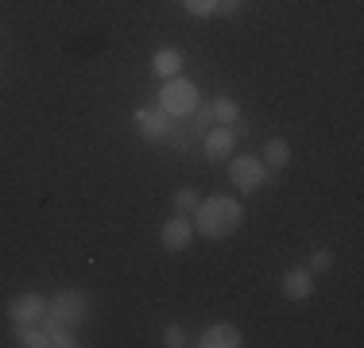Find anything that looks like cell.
Segmentation results:
<instances>
[{
    "label": "cell",
    "instance_id": "obj_22",
    "mask_svg": "<svg viewBox=\"0 0 364 348\" xmlns=\"http://www.w3.org/2000/svg\"><path fill=\"white\" fill-rule=\"evenodd\" d=\"M0 66H4V62H0Z\"/></svg>",
    "mask_w": 364,
    "mask_h": 348
},
{
    "label": "cell",
    "instance_id": "obj_10",
    "mask_svg": "<svg viewBox=\"0 0 364 348\" xmlns=\"http://www.w3.org/2000/svg\"><path fill=\"white\" fill-rule=\"evenodd\" d=\"M194 344H202V348H240L245 344V333H240L232 321H218V325H210Z\"/></svg>",
    "mask_w": 364,
    "mask_h": 348
},
{
    "label": "cell",
    "instance_id": "obj_16",
    "mask_svg": "<svg viewBox=\"0 0 364 348\" xmlns=\"http://www.w3.org/2000/svg\"><path fill=\"white\" fill-rule=\"evenodd\" d=\"M333 263H337V256L329 248H314V251H310V259H306V271L310 275H326Z\"/></svg>",
    "mask_w": 364,
    "mask_h": 348
},
{
    "label": "cell",
    "instance_id": "obj_9",
    "mask_svg": "<svg viewBox=\"0 0 364 348\" xmlns=\"http://www.w3.org/2000/svg\"><path fill=\"white\" fill-rule=\"evenodd\" d=\"M159 143H167L171 151H178V155H186L194 143H202V132L194 128V120L190 116H182V120H171V128H167V136L159 139Z\"/></svg>",
    "mask_w": 364,
    "mask_h": 348
},
{
    "label": "cell",
    "instance_id": "obj_14",
    "mask_svg": "<svg viewBox=\"0 0 364 348\" xmlns=\"http://www.w3.org/2000/svg\"><path fill=\"white\" fill-rule=\"evenodd\" d=\"M213 120H218V124H232V128H237L240 124V101L237 97H218V101H213Z\"/></svg>",
    "mask_w": 364,
    "mask_h": 348
},
{
    "label": "cell",
    "instance_id": "obj_21",
    "mask_svg": "<svg viewBox=\"0 0 364 348\" xmlns=\"http://www.w3.org/2000/svg\"><path fill=\"white\" fill-rule=\"evenodd\" d=\"M245 0H218V16H237Z\"/></svg>",
    "mask_w": 364,
    "mask_h": 348
},
{
    "label": "cell",
    "instance_id": "obj_2",
    "mask_svg": "<svg viewBox=\"0 0 364 348\" xmlns=\"http://www.w3.org/2000/svg\"><path fill=\"white\" fill-rule=\"evenodd\" d=\"M93 302L85 290H58L55 298H47V313H43L39 325L50 329V325H66V329H77L85 317H90Z\"/></svg>",
    "mask_w": 364,
    "mask_h": 348
},
{
    "label": "cell",
    "instance_id": "obj_11",
    "mask_svg": "<svg viewBox=\"0 0 364 348\" xmlns=\"http://www.w3.org/2000/svg\"><path fill=\"white\" fill-rule=\"evenodd\" d=\"M136 128H140L144 139H151V143H159L163 136H167L171 128V116L155 104V109H136Z\"/></svg>",
    "mask_w": 364,
    "mask_h": 348
},
{
    "label": "cell",
    "instance_id": "obj_20",
    "mask_svg": "<svg viewBox=\"0 0 364 348\" xmlns=\"http://www.w3.org/2000/svg\"><path fill=\"white\" fill-rule=\"evenodd\" d=\"M163 344H167V348H182V344H186V329H182V325H167V329H163Z\"/></svg>",
    "mask_w": 364,
    "mask_h": 348
},
{
    "label": "cell",
    "instance_id": "obj_7",
    "mask_svg": "<svg viewBox=\"0 0 364 348\" xmlns=\"http://www.w3.org/2000/svg\"><path fill=\"white\" fill-rule=\"evenodd\" d=\"M279 290L287 302H306L310 294H314V275H310L306 267H291V271L279 275Z\"/></svg>",
    "mask_w": 364,
    "mask_h": 348
},
{
    "label": "cell",
    "instance_id": "obj_17",
    "mask_svg": "<svg viewBox=\"0 0 364 348\" xmlns=\"http://www.w3.org/2000/svg\"><path fill=\"white\" fill-rule=\"evenodd\" d=\"M190 120H194V128H198V132H210V128L213 124H218V120H213V104H205V101H198V109L194 112H190Z\"/></svg>",
    "mask_w": 364,
    "mask_h": 348
},
{
    "label": "cell",
    "instance_id": "obj_3",
    "mask_svg": "<svg viewBox=\"0 0 364 348\" xmlns=\"http://www.w3.org/2000/svg\"><path fill=\"white\" fill-rule=\"evenodd\" d=\"M198 85L190 82V77H182V74H175V77H167L163 82V89H159V109L167 112L171 120H182V116H190V112L198 109Z\"/></svg>",
    "mask_w": 364,
    "mask_h": 348
},
{
    "label": "cell",
    "instance_id": "obj_4",
    "mask_svg": "<svg viewBox=\"0 0 364 348\" xmlns=\"http://www.w3.org/2000/svg\"><path fill=\"white\" fill-rule=\"evenodd\" d=\"M229 178L237 190H245V194H256L259 186L267 182V167L259 155H232L229 159Z\"/></svg>",
    "mask_w": 364,
    "mask_h": 348
},
{
    "label": "cell",
    "instance_id": "obj_19",
    "mask_svg": "<svg viewBox=\"0 0 364 348\" xmlns=\"http://www.w3.org/2000/svg\"><path fill=\"white\" fill-rule=\"evenodd\" d=\"M198 202H202V197H198L194 194V190H178V194H175V213H182V217H190V213H194V209H198Z\"/></svg>",
    "mask_w": 364,
    "mask_h": 348
},
{
    "label": "cell",
    "instance_id": "obj_18",
    "mask_svg": "<svg viewBox=\"0 0 364 348\" xmlns=\"http://www.w3.org/2000/svg\"><path fill=\"white\" fill-rule=\"evenodd\" d=\"M186 4V12L194 16V20H210V16H218V0H182Z\"/></svg>",
    "mask_w": 364,
    "mask_h": 348
},
{
    "label": "cell",
    "instance_id": "obj_8",
    "mask_svg": "<svg viewBox=\"0 0 364 348\" xmlns=\"http://www.w3.org/2000/svg\"><path fill=\"white\" fill-rule=\"evenodd\" d=\"M190 240H194V221L190 217H171L167 224H163V232H159V244L167 251H186L190 248Z\"/></svg>",
    "mask_w": 364,
    "mask_h": 348
},
{
    "label": "cell",
    "instance_id": "obj_5",
    "mask_svg": "<svg viewBox=\"0 0 364 348\" xmlns=\"http://www.w3.org/2000/svg\"><path fill=\"white\" fill-rule=\"evenodd\" d=\"M43 313H47V298L36 290H23L16 294L12 302H8V317H12V325H39Z\"/></svg>",
    "mask_w": 364,
    "mask_h": 348
},
{
    "label": "cell",
    "instance_id": "obj_15",
    "mask_svg": "<svg viewBox=\"0 0 364 348\" xmlns=\"http://www.w3.org/2000/svg\"><path fill=\"white\" fill-rule=\"evenodd\" d=\"M16 344L23 348H47V333L39 325H16Z\"/></svg>",
    "mask_w": 364,
    "mask_h": 348
},
{
    "label": "cell",
    "instance_id": "obj_13",
    "mask_svg": "<svg viewBox=\"0 0 364 348\" xmlns=\"http://www.w3.org/2000/svg\"><path fill=\"white\" fill-rule=\"evenodd\" d=\"M259 159H264L267 170H283L291 163V143L287 139H267L264 151H259Z\"/></svg>",
    "mask_w": 364,
    "mask_h": 348
},
{
    "label": "cell",
    "instance_id": "obj_1",
    "mask_svg": "<svg viewBox=\"0 0 364 348\" xmlns=\"http://www.w3.org/2000/svg\"><path fill=\"white\" fill-rule=\"evenodd\" d=\"M190 221H194V232H202L205 240H225L232 236V232L240 229V221H245V205L237 202V197H202L198 209L190 213Z\"/></svg>",
    "mask_w": 364,
    "mask_h": 348
},
{
    "label": "cell",
    "instance_id": "obj_12",
    "mask_svg": "<svg viewBox=\"0 0 364 348\" xmlns=\"http://www.w3.org/2000/svg\"><path fill=\"white\" fill-rule=\"evenodd\" d=\"M182 50L178 47H155V55H151V70H155V77H175V74H182Z\"/></svg>",
    "mask_w": 364,
    "mask_h": 348
},
{
    "label": "cell",
    "instance_id": "obj_6",
    "mask_svg": "<svg viewBox=\"0 0 364 348\" xmlns=\"http://www.w3.org/2000/svg\"><path fill=\"white\" fill-rule=\"evenodd\" d=\"M232 147H237V128H232V124H213L210 132L202 136V151H205V159H210V163L229 159Z\"/></svg>",
    "mask_w": 364,
    "mask_h": 348
}]
</instances>
